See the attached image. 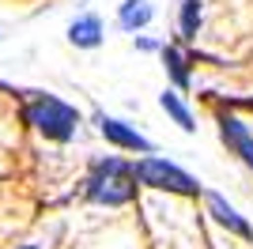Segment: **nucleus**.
Here are the masks:
<instances>
[{
    "mask_svg": "<svg viewBox=\"0 0 253 249\" xmlns=\"http://www.w3.org/2000/svg\"><path fill=\"white\" fill-rule=\"evenodd\" d=\"M136 193V174H132V166L121 163V159H102L95 163L91 177H87V197L95 200V204H106V208H121L132 200Z\"/></svg>",
    "mask_w": 253,
    "mask_h": 249,
    "instance_id": "1",
    "label": "nucleus"
},
{
    "mask_svg": "<svg viewBox=\"0 0 253 249\" xmlns=\"http://www.w3.org/2000/svg\"><path fill=\"white\" fill-rule=\"evenodd\" d=\"M27 124H34L42 136L49 140H72L76 124H80V114H76L68 102L53 98V94H38L27 106Z\"/></svg>",
    "mask_w": 253,
    "mask_h": 249,
    "instance_id": "2",
    "label": "nucleus"
},
{
    "mask_svg": "<svg viewBox=\"0 0 253 249\" xmlns=\"http://www.w3.org/2000/svg\"><path fill=\"white\" fill-rule=\"evenodd\" d=\"M132 174H136L140 185H148V189L178 193V197H197V193H201L197 177H189L185 170H178V166L167 163V159H140V163L132 166Z\"/></svg>",
    "mask_w": 253,
    "mask_h": 249,
    "instance_id": "3",
    "label": "nucleus"
},
{
    "mask_svg": "<svg viewBox=\"0 0 253 249\" xmlns=\"http://www.w3.org/2000/svg\"><path fill=\"white\" fill-rule=\"evenodd\" d=\"M98 132L110 140L114 147H121V151H144L148 155L151 151V140L144 132H136L132 124H125V121H117V117H106V114H98Z\"/></svg>",
    "mask_w": 253,
    "mask_h": 249,
    "instance_id": "4",
    "label": "nucleus"
},
{
    "mask_svg": "<svg viewBox=\"0 0 253 249\" xmlns=\"http://www.w3.org/2000/svg\"><path fill=\"white\" fill-rule=\"evenodd\" d=\"M219 136H223V144H227L234 155L253 170V136H250V128H246L238 117H227V114H223L219 117Z\"/></svg>",
    "mask_w": 253,
    "mask_h": 249,
    "instance_id": "5",
    "label": "nucleus"
},
{
    "mask_svg": "<svg viewBox=\"0 0 253 249\" xmlns=\"http://www.w3.org/2000/svg\"><path fill=\"white\" fill-rule=\"evenodd\" d=\"M208 208H211V215H215V223H223L227 230H234V234H238V238H246V242L253 238L250 223H246V219L238 215V211H234V208L227 204V200H223L219 193H208Z\"/></svg>",
    "mask_w": 253,
    "mask_h": 249,
    "instance_id": "6",
    "label": "nucleus"
},
{
    "mask_svg": "<svg viewBox=\"0 0 253 249\" xmlns=\"http://www.w3.org/2000/svg\"><path fill=\"white\" fill-rule=\"evenodd\" d=\"M68 38H72V45H80V49L102 45V19H98V15H80V19L68 27Z\"/></svg>",
    "mask_w": 253,
    "mask_h": 249,
    "instance_id": "7",
    "label": "nucleus"
},
{
    "mask_svg": "<svg viewBox=\"0 0 253 249\" xmlns=\"http://www.w3.org/2000/svg\"><path fill=\"white\" fill-rule=\"evenodd\" d=\"M151 4L148 0H125L121 4V11H117V23H121V31H144L151 23Z\"/></svg>",
    "mask_w": 253,
    "mask_h": 249,
    "instance_id": "8",
    "label": "nucleus"
},
{
    "mask_svg": "<svg viewBox=\"0 0 253 249\" xmlns=\"http://www.w3.org/2000/svg\"><path fill=\"white\" fill-rule=\"evenodd\" d=\"M159 106H163V110L174 117V124H178L181 132H193V128H197V124H193V114L185 110V102H181L174 91H163V94H159Z\"/></svg>",
    "mask_w": 253,
    "mask_h": 249,
    "instance_id": "9",
    "label": "nucleus"
},
{
    "mask_svg": "<svg viewBox=\"0 0 253 249\" xmlns=\"http://www.w3.org/2000/svg\"><path fill=\"white\" fill-rule=\"evenodd\" d=\"M197 27H201V0H185L181 4V34L197 38Z\"/></svg>",
    "mask_w": 253,
    "mask_h": 249,
    "instance_id": "10",
    "label": "nucleus"
},
{
    "mask_svg": "<svg viewBox=\"0 0 253 249\" xmlns=\"http://www.w3.org/2000/svg\"><path fill=\"white\" fill-rule=\"evenodd\" d=\"M163 64H167V72L174 76V83H178V87H185V83H189V72H185V61H181L178 49H163Z\"/></svg>",
    "mask_w": 253,
    "mask_h": 249,
    "instance_id": "11",
    "label": "nucleus"
},
{
    "mask_svg": "<svg viewBox=\"0 0 253 249\" xmlns=\"http://www.w3.org/2000/svg\"><path fill=\"white\" fill-rule=\"evenodd\" d=\"M23 249H38V246H23Z\"/></svg>",
    "mask_w": 253,
    "mask_h": 249,
    "instance_id": "12",
    "label": "nucleus"
}]
</instances>
